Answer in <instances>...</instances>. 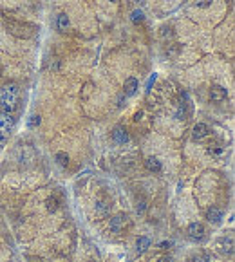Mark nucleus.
<instances>
[{
    "label": "nucleus",
    "instance_id": "23",
    "mask_svg": "<svg viewBox=\"0 0 235 262\" xmlns=\"http://www.w3.org/2000/svg\"><path fill=\"white\" fill-rule=\"evenodd\" d=\"M168 246H172V242H170V240H168V242H166V240H165V242H161V244H159V248H163V249H166V248H168Z\"/></svg>",
    "mask_w": 235,
    "mask_h": 262
},
{
    "label": "nucleus",
    "instance_id": "4",
    "mask_svg": "<svg viewBox=\"0 0 235 262\" xmlns=\"http://www.w3.org/2000/svg\"><path fill=\"white\" fill-rule=\"evenodd\" d=\"M139 87V82L136 78H127L125 80V85H123V94L125 96H134L136 91Z\"/></svg>",
    "mask_w": 235,
    "mask_h": 262
},
{
    "label": "nucleus",
    "instance_id": "27",
    "mask_svg": "<svg viewBox=\"0 0 235 262\" xmlns=\"http://www.w3.org/2000/svg\"><path fill=\"white\" fill-rule=\"evenodd\" d=\"M111 2H116V0H111Z\"/></svg>",
    "mask_w": 235,
    "mask_h": 262
},
{
    "label": "nucleus",
    "instance_id": "26",
    "mask_svg": "<svg viewBox=\"0 0 235 262\" xmlns=\"http://www.w3.org/2000/svg\"><path fill=\"white\" fill-rule=\"evenodd\" d=\"M89 262H96V260H89Z\"/></svg>",
    "mask_w": 235,
    "mask_h": 262
},
{
    "label": "nucleus",
    "instance_id": "17",
    "mask_svg": "<svg viewBox=\"0 0 235 262\" xmlns=\"http://www.w3.org/2000/svg\"><path fill=\"white\" fill-rule=\"evenodd\" d=\"M40 123H42V120H40V116H38V114L29 116V120H28V127H29V129H35V127H38Z\"/></svg>",
    "mask_w": 235,
    "mask_h": 262
},
{
    "label": "nucleus",
    "instance_id": "6",
    "mask_svg": "<svg viewBox=\"0 0 235 262\" xmlns=\"http://www.w3.org/2000/svg\"><path fill=\"white\" fill-rule=\"evenodd\" d=\"M112 139H114L116 143H120V145H125V143L129 141L127 129H125V127H116L114 132H112Z\"/></svg>",
    "mask_w": 235,
    "mask_h": 262
},
{
    "label": "nucleus",
    "instance_id": "10",
    "mask_svg": "<svg viewBox=\"0 0 235 262\" xmlns=\"http://www.w3.org/2000/svg\"><path fill=\"white\" fill-rule=\"evenodd\" d=\"M217 246H221L219 248V251H222V253H233V240L231 239H219V242H217Z\"/></svg>",
    "mask_w": 235,
    "mask_h": 262
},
{
    "label": "nucleus",
    "instance_id": "5",
    "mask_svg": "<svg viewBox=\"0 0 235 262\" xmlns=\"http://www.w3.org/2000/svg\"><path fill=\"white\" fill-rule=\"evenodd\" d=\"M226 96H228V92H226V89L221 87V85H213L212 91H210V98H212L213 101H217V103L224 101Z\"/></svg>",
    "mask_w": 235,
    "mask_h": 262
},
{
    "label": "nucleus",
    "instance_id": "21",
    "mask_svg": "<svg viewBox=\"0 0 235 262\" xmlns=\"http://www.w3.org/2000/svg\"><path fill=\"white\" fill-rule=\"evenodd\" d=\"M208 152H210V154H213V156H221V154H222V148H221V147H212Z\"/></svg>",
    "mask_w": 235,
    "mask_h": 262
},
{
    "label": "nucleus",
    "instance_id": "2",
    "mask_svg": "<svg viewBox=\"0 0 235 262\" xmlns=\"http://www.w3.org/2000/svg\"><path fill=\"white\" fill-rule=\"evenodd\" d=\"M13 114H6L0 112V147L6 145V141L10 139L11 129H13Z\"/></svg>",
    "mask_w": 235,
    "mask_h": 262
},
{
    "label": "nucleus",
    "instance_id": "1",
    "mask_svg": "<svg viewBox=\"0 0 235 262\" xmlns=\"http://www.w3.org/2000/svg\"><path fill=\"white\" fill-rule=\"evenodd\" d=\"M17 101H19V85L17 83H6L0 89V112L13 114L17 111Z\"/></svg>",
    "mask_w": 235,
    "mask_h": 262
},
{
    "label": "nucleus",
    "instance_id": "24",
    "mask_svg": "<svg viewBox=\"0 0 235 262\" xmlns=\"http://www.w3.org/2000/svg\"><path fill=\"white\" fill-rule=\"evenodd\" d=\"M141 116H143V112H138V114H136V118H134V120H136V121H139V120H141Z\"/></svg>",
    "mask_w": 235,
    "mask_h": 262
},
{
    "label": "nucleus",
    "instance_id": "14",
    "mask_svg": "<svg viewBox=\"0 0 235 262\" xmlns=\"http://www.w3.org/2000/svg\"><path fill=\"white\" fill-rule=\"evenodd\" d=\"M130 20H132L134 24H141L145 20V13L141 10H134L132 13H130Z\"/></svg>",
    "mask_w": 235,
    "mask_h": 262
},
{
    "label": "nucleus",
    "instance_id": "9",
    "mask_svg": "<svg viewBox=\"0 0 235 262\" xmlns=\"http://www.w3.org/2000/svg\"><path fill=\"white\" fill-rule=\"evenodd\" d=\"M125 221H127V217H125V215L112 217V219H111V231H114V233L121 231V228L125 226Z\"/></svg>",
    "mask_w": 235,
    "mask_h": 262
},
{
    "label": "nucleus",
    "instance_id": "20",
    "mask_svg": "<svg viewBox=\"0 0 235 262\" xmlns=\"http://www.w3.org/2000/svg\"><path fill=\"white\" fill-rule=\"evenodd\" d=\"M192 262H210V257H208V255H204V253H199V255H194Z\"/></svg>",
    "mask_w": 235,
    "mask_h": 262
},
{
    "label": "nucleus",
    "instance_id": "15",
    "mask_svg": "<svg viewBox=\"0 0 235 262\" xmlns=\"http://www.w3.org/2000/svg\"><path fill=\"white\" fill-rule=\"evenodd\" d=\"M55 159H56V163H58L60 166H67V165H69V156H67L65 152H58Z\"/></svg>",
    "mask_w": 235,
    "mask_h": 262
},
{
    "label": "nucleus",
    "instance_id": "16",
    "mask_svg": "<svg viewBox=\"0 0 235 262\" xmlns=\"http://www.w3.org/2000/svg\"><path fill=\"white\" fill-rule=\"evenodd\" d=\"M46 204H47V210H49V212H56L58 206H60V201H58L56 197H49Z\"/></svg>",
    "mask_w": 235,
    "mask_h": 262
},
{
    "label": "nucleus",
    "instance_id": "13",
    "mask_svg": "<svg viewBox=\"0 0 235 262\" xmlns=\"http://www.w3.org/2000/svg\"><path fill=\"white\" fill-rule=\"evenodd\" d=\"M69 26H71V22H69V19H67V15L65 13L58 15V29H60L62 33H65L69 29Z\"/></svg>",
    "mask_w": 235,
    "mask_h": 262
},
{
    "label": "nucleus",
    "instance_id": "12",
    "mask_svg": "<svg viewBox=\"0 0 235 262\" xmlns=\"http://www.w3.org/2000/svg\"><path fill=\"white\" fill-rule=\"evenodd\" d=\"M148 248H150V239H148V237H139V239L136 240V249H138V253H145Z\"/></svg>",
    "mask_w": 235,
    "mask_h": 262
},
{
    "label": "nucleus",
    "instance_id": "18",
    "mask_svg": "<svg viewBox=\"0 0 235 262\" xmlns=\"http://www.w3.org/2000/svg\"><path fill=\"white\" fill-rule=\"evenodd\" d=\"M96 210H98V213H100V215H105L107 212H109V204H107V202H96Z\"/></svg>",
    "mask_w": 235,
    "mask_h": 262
},
{
    "label": "nucleus",
    "instance_id": "8",
    "mask_svg": "<svg viewBox=\"0 0 235 262\" xmlns=\"http://www.w3.org/2000/svg\"><path fill=\"white\" fill-rule=\"evenodd\" d=\"M208 132H210L208 125L197 123L194 127V130H192V136H194V139H203V138H206V136H208Z\"/></svg>",
    "mask_w": 235,
    "mask_h": 262
},
{
    "label": "nucleus",
    "instance_id": "19",
    "mask_svg": "<svg viewBox=\"0 0 235 262\" xmlns=\"http://www.w3.org/2000/svg\"><path fill=\"white\" fill-rule=\"evenodd\" d=\"M175 118H177V120H184V118H186V103H181L179 109H177Z\"/></svg>",
    "mask_w": 235,
    "mask_h": 262
},
{
    "label": "nucleus",
    "instance_id": "7",
    "mask_svg": "<svg viewBox=\"0 0 235 262\" xmlns=\"http://www.w3.org/2000/svg\"><path fill=\"white\" fill-rule=\"evenodd\" d=\"M206 219L210 222H213V224H219V222L222 221V210H219V208L212 206L206 212Z\"/></svg>",
    "mask_w": 235,
    "mask_h": 262
},
{
    "label": "nucleus",
    "instance_id": "22",
    "mask_svg": "<svg viewBox=\"0 0 235 262\" xmlns=\"http://www.w3.org/2000/svg\"><path fill=\"white\" fill-rule=\"evenodd\" d=\"M145 208H147V206H145V202H139V204H138V212H139V213H143V212H145Z\"/></svg>",
    "mask_w": 235,
    "mask_h": 262
},
{
    "label": "nucleus",
    "instance_id": "25",
    "mask_svg": "<svg viewBox=\"0 0 235 262\" xmlns=\"http://www.w3.org/2000/svg\"><path fill=\"white\" fill-rule=\"evenodd\" d=\"M159 262H172V260H170V258H161Z\"/></svg>",
    "mask_w": 235,
    "mask_h": 262
},
{
    "label": "nucleus",
    "instance_id": "11",
    "mask_svg": "<svg viewBox=\"0 0 235 262\" xmlns=\"http://www.w3.org/2000/svg\"><path fill=\"white\" fill-rule=\"evenodd\" d=\"M145 166H147L150 172H161V161L157 159V157H148L147 161H145Z\"/></svg>",
    "mask_w": 235,
    "mask_h": 262
},
{
    "label": "nucleus",
    "instance_id": "3",
    "mask_svg": "<svg viewBox=\"0 0 235 262\" xmlns=\"http://www.w3.org/2000/svg\"><path fill=\"white\" fill-rule=\"evenodd\" d=\"M188 235H190V239L201 240L204 235V226L201 224V222H192V224L188 226Z\"/></svg>",
    "mask_w": 235,
    "mask_h": 262
}]
</instances>
